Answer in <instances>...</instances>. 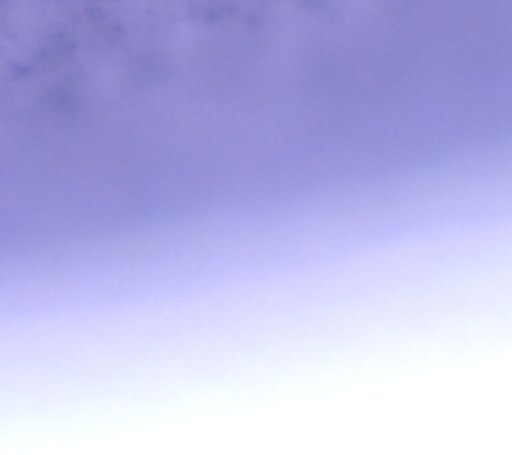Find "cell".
Segmentation results:
<instances>
[{
    "mask_svg": "<svg viewBox=\"0 0 512 455\" xmlns=\"http://www.w3.org/2000/svg\"><path fill=\"white\" fill-rule=\"evenodd\" d=\"M103 8L125 33L140 35L155 48L180 20L190 15L188 0H103Z\"/></svg>",
    "mask_w": 512,
    "mask_h": 455,
    "instance_id": "obj_3",
    "label": "cell"
},
{
    "mask_svg": "<svg viewBox=\"0 0 512 455\" xmlns=\"http://www.w3.org/2000/svg\"><path fill=\"white\" fill-rule=\"evenodd\" d=\"M130 78L128 55L110 43L85 45L75 60V88L90 105H110L123 98Z\"/></svg>",
    "mask_w": 512,
    "mask_h": 455,
    "instance_id": "obj_1",
    "label": "cell"
},
{
    "mask_svg": "<svg viewBox=\"0 0 512 455\" xmlns=\"http://www.w3.org/2000/svg\"><path fill=\"white\" fill-rule=\"evenodd\" d=\"M65 23V0H0V30L15 48H43L60 35Z\"/></svg>",
    "mask_w": 512,
    "mask_h": 455,
    "instance_id": "obj_2",
    "label": "cell"
}]
</instances>
